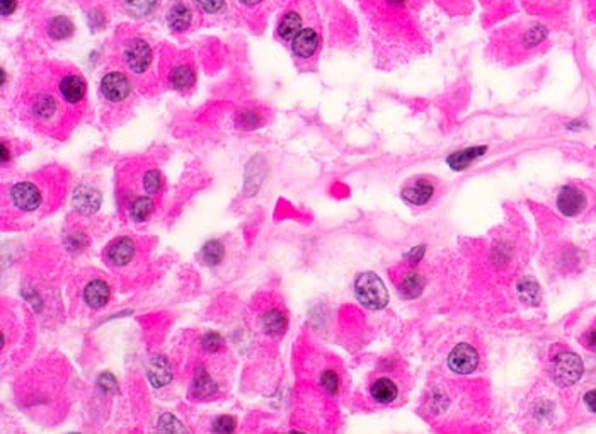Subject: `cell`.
<instances>
[{
  "instance_id": "obj_25",
  "label": "cell",
  "mask_w": 596,
  "mask_h": 434,
  "mask_svg": "<svg viewBox=\"0 0 596 434\" xmlns=\"http://www.w3.org/2000/svg\"><path fill=\"white\" fill-rule=\"evenodd\" d=\"M223 256H225V249H223V244L220 240H208V242L203 245V249H201V257H203L205 264L208 266L220 264Z\"/></svg>"
},
{
  "instance_id": "obj_21",
  "label": "cell",
  "mask_w": 596,
  "mask_h": 434,
  "mask_svg": "<svg viewBox=\"0 0 596 434\" xmlns=\"http://www.w3.org/2000/svg\"><path fill=\"white\" fill-rule=\"evenodd\" d=\"M485 150H488V147H471V148H466V150H458L448 155L446 164H448L453 170H463V169L471 167V164L476 159H479V157L484 155Z\"/></svg>"
},
{
  "instance_id": "obj_15",
  "label": "cell",
  "mask_w": 596,
  "mask_h": 434,
  "mask_svg": "<svg viewBox=\"0 0 596 434\" xmlns=\"http://www.w3.org/2000/svg\"><path fill=\"white\" fill-rule=\"evenodd\" d=\"M370 397L376 404H392L399 397V385L389 376H379L370 383Z\"/></svg>"
},
{
  "instance_id": "obj_17",
  "label": "cell",
  "mask_w": 596,
  "mask_h": 434,
  "mask_svg": "<svg viewBox=\"0 0 596 434\" xmlns=\"http://www.w3.org/2000/svg\"><path fill=\"white\" fill-rule=\"evenodd\" d=\"M60 108L58 103L53 95L50 94H38L36 98L31 103V113L36 118L39 123H48L53 121V118L58 115Z\"/></svg>"
},
{
  "instance_id": "obj_4",
  "label": "cell",
  "mask_w": 596,
  "mask_h": 434,
  "mask_svg": "<svg viewBox=\"0 0 596 434\" xmlns=\"http://www.w3.org/2000/svg\"><path fill=\"white\" fill-rule=\"evenodd\" d=\"M555 206L564 217L576 218L588 210L590 195L580 184H566L558 192Z\"/></svg>"
},
{
  "instance_id": "obj_29",
  "label": "cell",
  "mask_w": 596,
  "mask_h": 434,
  "mask_svg": "<svg viewBox=\"0 0 596 434\" xmlns=\"http://www.w3.org/2000/svg\"><path fill=\"white\" fill-rule=\"evenodd\" d=\"M142 184H143V190H145L148 195H155L162 186V174L155 169L147 170V172L143 174Z\"/></svg>"
},
{
  "instance_id": "obj_20",
  "label": "cell",
  "mask_w": 596,
  "mask_h": 434,
  "mask_svg": "<svg viewBox=\"0 0 596 434\" xmlns=\"http://www.w3.org/2000/svg\"><path fill=\"white\" fill-rule=\"evenodd\" d=\"M192 21V12L190 6H186L184 2H176L173 7L169 9L168 12V24L173 31H186L191 26Z\"/></svg>"
},
{
  "instance_id": "obj_36",
  "label": "cell",
  "mask_w": 596,
  "mask_h": 434,
  "mask_svg": "<svg viewBox=\"0 0 596 434\" xmlns=\"http://www.w3.org/2000/svg\"><path fill=\"white\" fill-rule=\"evenodd\" d=\"M520 293L521 295L527 293V296H523L527 301H535L538 298V286L532 281V279H527V281H523L520 284Z\"/></svg>"
},
{
  "instance_id": "obj_38",
  "label": "cell",
  "mask_w": 596,
  "mask_h": 434,
  "mask_svg": "<svg viewBox=\"0 0 596 434\" xmlns=\"http://www.w3.org/2000/svg\"><path fill=\"white\" fill-rule=\"evenodd\" d=\"M240 123H242L244 128H254V126L260 125V116L254 111H245L240 116Z\"/></svg>"
},
{
  "instance_id": "obj_39",
  "label": "cell",
  "mask_w": 596,
  "mask_h": 434,
  "mask_svg": "<svg viewBox=\"0 0 596 434\" xmlns=\"http://www.w3.org/2000/svg\"><path fill=\"white\" fill-rule=\"evenodd\" d=\"M582 344L590 349H596V326L590 327L588 331L582 334Z\"/></svg>"
},
{
  "instance_id": "obj_9",
  "label": "cell",
  "mask_w": 596,
  "mask_h": 434,
  "mask_svg": "<svg viewBox=\"0 0 596 434\" xmlns=\"http://www.w3.org/2000/svg\"><path fill=\"white\" fill-rule=\"evenodd\" d=\"M435 192H436V187L431 179L416 177L414 181H411L404 190H402V200H404L407 205L424 206L431 201L433 196H435Z\"/></svg>"
},
{
  "instance_id": "obj_35",
  "label": "cell",
  "mask_w": 596,
  "mask_h": 434,
  "mask_svg": "<svg viewBox=\"0 0 596 434\" xmlns=\"http://www.w3.org/2000/svg\"><path fill=\"white\" fill-rule=\"evenodd\" d=\"M235 426H237V420H235V418H232V415H220V418L213 423V431L223 433V434L234 433Z\"/></svg>"
},
{
  "instance_id": "obj_19",
  "label": "cell",
  "mask_w": 596,
  "mask_h": 434,
  "mask_svg": "<svg viewBox=\"0 0 596 434\" xmlns=\"http://www.w3.org/2000/svg\"><path fill=\"white\" fill-rule=\"evenodd\" d=\"M261 326L268 336L278 337L282 336L288 327V317L284 315L283 310L279 309H269L262 314Z\"/></svg>"
},
{
  "instance_id": "obj_18",
  "label": "cell",
  "mask_w": 596,
  "mask_h": 434,
  "mask_svg": "<svg viewBox=\"0 0 596 434\" xmlns=\"http://www.w3.org/2000/svg\"><path fill=\"white\" fill-rule=\"evenodd\" d=\"M111 298V288L103 279H92L84 288V300L91 309H103Z\"/></svg>"
},
{
  "instance_id": "obj_44",
  "label": "cell",
  "mask_w": 596,
  "mask_h": 434,
  "mask_svg": "<svg viewBox=\"0 0 596 434\" xmlns=\"http://www.w3.org/2000/svg\"><path fill=\"white\" fill-rule=\"evenodd\" d=\"M9 162V148L6 147V143H2V164H7Z\"/></svg>"
},
{
  "instance_id": "obj_41",
  "label": "cell",
  "mask_w": 596,
  "mask_h": 434,
  "mask_svg": "<svg viewBox=\"0 0 596 434\" xmlns=\"http://www.w3.org/2000/svg\"><path fill=\"white\" fill-rule=\"evenodd\" d=\"M0 6H2V16H11L16 11L17 2L16 0H0Z\"/></svg>"
},
{
  "instance_id": "obj_27",
  "label": "cell",
  "mask_w": 596,
  "mask_h": 434,
  "mask_svg": "<svg viewBox=\"0 0 596 434\" xmlns=\"http://www.w3.org/2000/svg\"><path fill=\"white\" fill-rule=\"evenodd\" d=\"M443 11L451 16H467L472 11V0H436Z\"/></svg>"
},
{
  "instance_id": "obj_45",
  "label": "cell",
  "mask_w": 596,
  "mask_h": 434,
  "mask_svg": "<svg viewBox=\"0 0 596 434\" xmlns=\"http://www.w3.org/2000/svg\"><path fill=\"white\" fill-rule=\"evenodd\" d=\"M240 2L245 4V6H257V4H261L262 0H240Z\"/></svg>"
},
{
  "instance_id": "obj_31",
  "label": "cell",
  "mask_w": 596,
  "mask_h": 434,
  "mask_svg": "<svg viewBox=\"0 0 596 434\" xmlns=\"http://www.w3.org/2000/svg\"><path fill=\"white\" fill-rule=\"evenodd\" d=\"M157 429L162 433H186L183 424L179 423L173 414H162L159 424H157Z\"/></svg>"
},
{
  "instance_id": "obj_30",
  "label": "cell",
  "mask_w": 596,
  "mask_h": 434,
  "mask_svg": "<svg viewBox=\"0 0 596 434\" xmlns=\"http://www.w3.org/2000/svg\"><path fill=\"white\" fill-rule=\"evenodd\" d=\"M339 383H341L339 375H337L334 370H326L321 375V385L329 396H336V393L339 392Z\"/></svg>"
},
{
  "instance_id": "obj_16",
  "label": "cell",
  "mask_w": 596,
  "mask_h": 434,
  "mask_svg": "<svg viewBox=\"0 0 596 434\" xmlns=\"http://www.w3.org/2000/svg\"><path fill=\"white\" fill-rule=\"evenodd\" d=\"M147 376L155 388L165 387L173 380V368L165 356H153L148 363Z\"/></svg>"
},
{
  "instance_id": "obj_37",
  "label": "cell",
  "mask_w": 596,
  "mask_h": 434,
  "mask_svg": "<svg viewBox=\"0 0 596 434\" xmlns=\"http://www.w3.org/2000/svg\"><path fill=\"white\" fill-rule=\"evenodd\" d=\"M196 2L200 4V7L203 9L205 12H208V14H215V12H218L223 7V2H225V0H196Z\"/></svg>"
},
{
  "instance_id": "obj_2",
  "label": "cell",
  "mask_w": 596,
  "mask_h": 434,
  "mask_svg": "<svg viewBox=\"0 0 596 434\" xmlns=\"http://www.w3.org/2000/svg\"><path fill=\"white\" fill-rule=\"evenodd\" d=\"M547 38V28L542 24L530 23V24H516L508 26L501 33V41L505 46L510 48L518 46V51H530L537 48L543 39Z\"/></svg>"
},
{
  "instance_id": "obj_7",
  "label": "cell",
  "mask_w": 596,
  "mask_h": 434,
  "mask_svg": "<svg viewBox=\"0 0 596 434\" xmlns=\"http://www.w3.org/2000/svg\"><path fill=\"white\" fill-rule=\"evenodd\" d=\"M479 361L481 358L477 349L474 346L466 343L455 346V348L450 351L448 359H446L450 370L458 375H468L472 373V371H476L477 366H479Z\"/></svg>"
},
{
  "instance_id": "obj_3",
  "label": "cell",
  "mask_w": 596,
  "mask_h": 434,
  "mask_svg": "<svg viewBox=\"0 0 596 434\" xmlns=\"http://www.w3.org/2000/svg\"><path fill=\"white\" fill-rule=\"evenodd\" d=\"M585 371L581 358L572 351H560L550 361V376L559 387H571L577 383Z\"/></svg>"
},
{
  "instance_id": "obj_1",
  "label": "cell",
  "mask_w": 596,
  "mask_h": 434,
  "mask_svg": "<svg viewBox=\"0 0 596 434\" xmlns=\"http://www.w3.org/2000/svg\"><path fill=\"white\" fill-rule=\"evenodd\" d=\"M354 295L370 310H382L389 304V291L375 273H361L354 279Z\"/></svg>"
},
{
  "instance_id": "obj_6",
  "label": "cell",
  "mask_w": 596,
  "mask_h": 434,
  "mask_svg": "<svg viewBox=\"0 0 596 434\" xmlns=\"http://www.w3.org/2000/svg\"><path fill=\"white\" fill-rule=\"evenodd\" d=\"M123 60H125L126 67L133 73H143L147 72L152 63V50L147 41L140 38H133L125 43L123 48Z\"/></svg>"
},
{
  "instance_id": "obj_32",
  "label": "cell",
  "mask_w": 596,
  "mask_h": 434,
  "mask_svg": "<svg viewBox=\"0 0 596 434\" xmlns=\"http://www.w3.org/2000/svg\"><path fill=\"white\" fill-rule=\"evenodd\" d=\"M98 387L103 393L106 396H116L120 392V385H118V380L111 373H101L98 376Z\"/></svg>"
},
{
  "instance_id": "obj_14",
  "label": "cell",
  "mask_w": 596,
  "mask_h": 434,
  "mask_svg": "<svg viewBox=\"0 0 596 434\" xmlns=\"http://www.w3.org/2000/svg\"><path fill=\"white\" fill-rule=\"evenodd\" d=\"M101 192L91 186H78L73 192L72 205L81 215H92L101 206Z\"/></svg>"
},
{
  "instance_id": "obj_33",
  "label": "cell",
  "mask_w": 596,
  "mask_h": 434,
  "mask_svg": "<svg viewBox=\"0 0 596 434\" xmlns=\"http://www.w3.org/2000/svg\"><path fill=\"white\" fill-rule=\"evenodd\" d=\"M157 0H125V6L131 14L135 16H145L152 11Z\"/></svg>"
},
{
  "instance_id": "obj_34",
  "label": "cell",
  "mask_w": 596,
  "mask_h": 434,
  "mask_svg": "<svg viewBox=\"0 0 596 434\" xmlns=\"http://www.w3.org/2000/svg\"><path fill=\"white\" fill-rule=\"evenodd\" d=\"M222 346H223V337L218 334V332H207V334L201 337V348L210 354L218 353Z\"/></svg>"
},
{
  "instance_id": "obj_24",
  "label": "cell",
  "mask_w": 596,
  "mask_h": 434,
  "mask_svg": "<svg viewBox=\"0 0 596 434\" xmlns=\"http://www.w3.org/2000/svg\"><path fill=\"white\" fill-rule=\"evenodd\" d=\"M217 385H215L212 376L208 375V371L203 366L196 368L195 378H192V393L196 397H210L217 393Z\"/></svg>"
},
{
  "instance_id": "obj_11",
  "label": "cell",
  "mask_w": 596,
  "mask_h": 434,
  "mask_svg": "<svg viewBox=\"0 0 596 434\" xmlns=\"http://www.w3.org/2000/svg\"><path fill=\"white\" fill-rule=\"evenodd\" d=\"M319 43H321V36H319L317 29L302 28L300 33L292 39V51L297 58L307 60L317 51Z\"/></svg>"
},
{
  "instance_id": "obj_22",
  "label": "cell",
  "mask_w": 596,
  "mask_h": 434,
  "mask_svg": "<svg viewBox=\"0 0 596 434\" xmlns=\"http://www.w3.org/2000/svg\"><path fill=\"white\" fill-rule=\"evenodd\" d=\"M302 23H304V19H302L300 12L288 11L278 24V36L290 41L302 31Z\"/></svg>"
},
{
  "instance_id": "obj_28",
  "label": "cell",
  "mask_w": 596,
  "mask_h": 434,
  "mask_svg": "<svg viewBox=\"0 0 596 434\" xmlns=\"http://www.w3.org/2000/svg\"><path fill=\"white\" fill-rule=\"evenodd\" d=\"M73 33V24L70 23L68 17H55L50 24V36L53 39H65Z\"/></svg>"
},
{
  "instance_id": "obj_8",
  "label": "cell",
  "mask_w": 596,
  "mask_h": 434,
  "mask_svg": "<svg viewBox=\"0 0 596 434\" xmlns=\"http://www.w3.org/2000/svg\"><path fill=\"white\" fill-rule=\"evenodd\" d=\"M131 84L123 72H109L101 81V94L109 103H121L130 95Z\"/></svg>"
},
{
  "instance_id": "obj_10",
  "label": "cell",
  "mask_w": 596,
  "mask_h": 434,
  "mask_svg": "<svg viewBox=\"0 0 596 434\" xmlns=\"http://www.w3.org/2000/svg\"><path fill=\"white\" fill-rule=\"evenodd\" d=\"M394 283L397 284L399 293L406 298V300H414L421 296L424 289V278L418 271L414 269H404L399 271V274H394Z\"/></svg>"
},
{
  "instance_id": "obj_40",
  "label": "cell",
  "mask_w": 596,
  "mask_h": 434,
  "mask_svg": "<svg viewBox=\"0 0 596 434\" xmlns=\"http://www.w3.org/2000/svg\"><path fill=\"white\" fill-rule=\"evenodd\" d=\"M582 401H585L586 409L596 414V388L588 390V392L585 393V397H582Z\"/></svg>"
},
{
  "instance_id": "obj_5",
  "label": "cell",
  "mask_w": 596,
  "mask_h": 434,
  "mask_svg": "<svg viewBox=\"0 0 596 434\" xmlns=\"http://www.w3.org/2000/svg\"><path fill=\"white\" fill-rule=\"evenodd\" d=\"M9 200H11V205L16 210H19V212H36L39 206H41V190L31 181L16 182L9 190Z\"/></svg>"
},
{
  "instance_id": "obj_13",
  "label": "cell",
  "mask_w": 596,
  "mask_h": 434,
  "mask_svg": "<svg viewBox=\"0 0 596 434\" xmlns=\"http://www.w3.org/2000/svg\"><path fill=\"white\" fill-rule=\"evenodd\" d=\"M58 91L65 103L78 104L86 98V81L81 76H77V73H68V76L61 77Z\"/></svg>"
},
{
  "instance_id": "obj_12",
  "label": "cell",
  "mask_w": 596,
  "mask_h": 434,
  "mask_svg": "<svg viewBox=\"0 0 596 434\" xmlns=\"http://www.w3.org/2000/svg\"><path fill=\"white\" fill-rule=\"evenodd\" d=\"M135 256V242L130 237H120L115 242L109 244L106 251V261L115 267L130 264Z\"/></svg>"
},
{
  "instance_id": "obj_23",
  "label": "cell",
  "mask_w": 596,
  "mask_h": 434,
  "mask_svg": "<svg viewBox=\"0 0 596 434\" xmlns=\"http://www.w3.org/2000/svg\"><path fill=\"white\" fill-rule=\"evenodd\" d=\"M195 82H196L195 70L186 63L178 65V67H174L169 72V84L173 86L174 89L184 91V89H187V87H191Z\"/></svg>"
},
{
  "instance_id": "obj_26",
  "label": "cell",
  "mask_w": 596,
  "mask_h": 434,
  "mask_svg": "<svg viewBox=\"0 0 596 434\" xmlns=\"http://www.w3.org/2000/svg\"><path fill=\"white\" fill-rule=\"evenodd\" d=\"M153 212V201L147 196H140L130 205V218L133 222H145Z\"/></svg>"
},
{
  "instance_id": "obj_42",
  "label": "cell",
  "mask_w": 596,
  "mask_h": 434,
  "mask_svg": "<svg viewBox=\"0 0 596 434\" xmlns=\"http://www.w3.org/2000/svg\"><path fill=\"white\" fill-rule=\"evenodd\" d=\"M423 254H424V247H421V245H419V247H416L414 251L411 252L409 256H407V257H409V259H414V262H418V261H419V257L423 256Z\"/></svg>"
},
{
  "instance_id": "obj_43",
  "label": "cell",
  "mask_w": 596,
  "mask_h": 434,
  "mask_svg": "<svg viewBox=\"0 0 596 434\" xmlns=\"http://www.w3.org/2000/svg\"><path fill=\"white\" fill-rule=\"evenodd\" d=\"M586 6H588V14L591 19H596V0H586Z\"/></svg>"
}]
</instances>
